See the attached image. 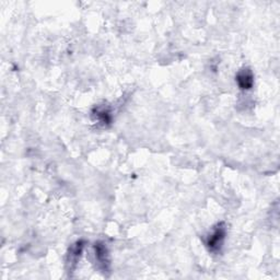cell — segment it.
Instances as JSON below:
<instances>
[{
	"label": "cell",
	"instance_id": "cell-2",
	"mask_svg": "<svg viewBox=\"0 0 280 280\" xmlns=\"http://www.w3.org/2000/svg\"><path fill=\"white\" fill-rule=\"evenodd\" d=\"M94 248H95V258L96 261H98L100 267L102 268V271H103V273L108 272L110 267V257L106 246L104 244L98 243L95 244Z\"/></svg>",
	"mask_w": 280,
	"mask_h": 280
},
{
	"label": "cell",
	"instance_id": "cell-5",
	"mask_svg": "<svg viewBox=\"0 0 280 280\" xmlns=\"http://www.w3.org/2000/svg\"><path fill=\"white\" fill-rule=\"evenodd\" d=\"M95 116H96V119H98L101 121V123H103V124L110 123V121H111V115L109 113V111L105 110V109L96 110Z\"/></svg>",
	"mask_w": 280,
	"mask_h": 280
},
{
	"label": "cell",
	"instance_id": "cell-4",
	"mask_svg": "<svg viewBox=\"0 0 280 280\" xmlns=\"http://www.w3.org/2000/svg\"><path fill=\"white\" fill-rule=\"evenodd\" d=\"M82 248H83V243L81 241L77 242L73 247H71L70 252H69V264L70 265H76V263L78 262V258L81 255Z\"/></svg>",
	"mask_w": 280,
	"mask_h": 280
},
{
	"label": "cell",
	"instance_id": "cell-1",
	"mask_svg": "<svg viewBox=\"0 0 280 280\" xmlns=\"http://www.w3.org/2000/svg\"><path fill=\"white\" fill-rule=\"evenodd\" d=\"M226 227L225 223H219V225L215 228V230L210 234L207 239L206 245L212 253H219L221 251L223 246V242L226 239Z\"/></svg>",
	"mask_w": 280,
	"mask_h": 280
},
{
	"label": "cell",
	"instance_id": "cell-3",
	"mask_svg": "<svg viewBox=\"0 0 280 280\" xmlns=\"http://www.w3.org/2000/svg\"><path fill=\"white\" fill-rule=\"evenodd\" d=\"M237 82L242 90L252 89L254 84V76L252 71L248 68H244L239 71L237 75Z\"/></svg>",
	"mask_w": 280,
	"mask_h": 280
}]
</instances>
